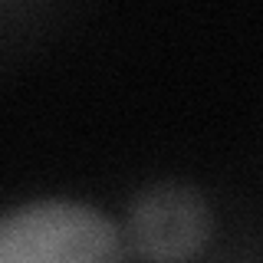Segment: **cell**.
<instances>
[{
	"label": "cell",
	"mask_w": 263,
	"mask_h": 263,
	"mask_svg": "<svg viewBox=\"0 0 263 263\" xmlns=\"http://www.w3.org/2000/svg\"><path fill=\"white\" fill-rule=\"evenodd\" d=\"M211 208L187 184H152L128 211V243L155 263H184L211 240Z\"/></svg>",
	"instance_id": "obj_2"
},
{
	"label": "cell",
	"mask_w": 263,
	"mask_h": 263,
	"mask_svg": "<svg viewBox=\"0 0 263 263\" xmlns=\"http://www.w3.org/2000/svg\"><path fill=\"white\" fill-rule=\"evenodd\" d=\"M0 263H125V247L102 211L36 201L0 217Z\"/></svg>",
	"instance_id": "obj_1"
}]
</instances>
